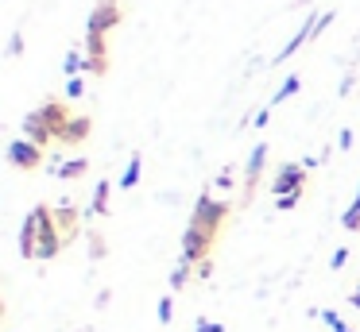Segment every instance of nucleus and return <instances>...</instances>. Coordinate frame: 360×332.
Masks as SVG:
<instances>
[{"label": "nucleus", "mask_w": 360, "mask_h": 332, "mask_svg": "<svg viewBox=\"0 0 360 332\" xmlns=\"http://www.w3.org/2000/svg\"><path fill=\"white\" fill-rule=\"evenodd\" d=\"M345 263H349V247H337V251L329 255V267H333V270H341Z\"/></svg>", "instance_id": "23"}, {"label": "nucleus", "mask_w": 360, "mask_h": 332, "mask_svg": "<svg viewBox=\"0 0 360 332\" xmlns=\"http://www.w3.org/2000/svg\"><path fill=\"white\" fill-rule=\"evenodd\" d=\"M140 174H143V159H140V154H132L128 166H124V174H120V190H132V185L140 182Z\"/></svg>", "instance_id": "16"}, {"label": "nucleus", "mask_w": 360, "mask_h": 332, "mask_svg": "<svg viewBox=\"0 0 360 332\" xmlns=\"http://www.w3.org/2000/svg\"><path fill=\"white\" fill-rule=\"evenodd\" d=\"M35 112L43 116V124L51 128V135H55V143H58V135H63V128L70 124V112H66V105H63V100H55V97H51V100H43V105L35 108Z\"/></svg>", "instance_id": "8"}, {"label": "nucleus", "mask_w": 360, "mask_h": 332, "mask_svg": "<svg viewBox=\"0 0 360 332\" xmlns=\"http://www.w3.org/2000/svg\"><path fill=\"white\" fill-rule=\"evenodd\" d=\"M306 185V166L302 162H287V166H279V174H275V197H287V193H302Z\"/></svg>", "instance_id": "6"}, {"label": "nucleus", "mask_w": 360, "mask_h": 332, "mask_svg": "<svg viewBox=\"0 0 360 332\" xmlns=\"http://www.w3.org/2000/svg\"><path fill=\"white\" fill-rule=\"evenodd\" d=\"M194 270H198L194 263H186L179 255V263H174V270H171V290H186V282L194 278Z\"/></svg>", "instance_id": "15"}, {"label": "nucleus", "mask_w": 360, "mask_h": 332, "mask_svg": "<svg viewBox=\"0 0 360 332\" xmlns=\"http://www.w3.org/2000/svg\"><path fill=\"white\" fill-rule=\"evenodd\" d=\"M349 301H352V309H360V286L352 290V298H349Z\"/></svg>", "instance_id": "33"}, {"label": "nucleus", "mask_w": 360, "mask_h": 332, "mask_svg": "<svg viewBox=\"0 0 360 332\" xmlns=\"http://www.w3.org/2000/svg\"><path fill=\"white\" fill-rule=\"evenodd\" d=\"M35 251H39V224L27 213L24 228H20V255H24V259H35Z\"/></svg>", "instance_id": "13"}, {"label": "nucleus", "mask_w": 360, "mask_h": 332, "mask_svg": "<svg viewBox=\"0 0 360 332\" xmlns=\"http://www.w3.org/2000/svg\"><path fill=\"white\" fill-rule=\"evenodd\" d=\"M341 224H345V228H349V232H356V228H360V185H356V197H352V205L345 208Z\"/></svg>", "instance_id": "19"}, {"label": "nucleus", "mask_w": 360, "mask_h": 332, "mask_svg": "<svg viewBox=\"0 0 360 332\" xmlns=\"http://www.w3.org/2000/svg\"><path fill=\"white\" fill-rule=\"evenodd\" d=\"M55 208V224H58V232H63V244H70L74 236H78V208L70 205V201H58V205H51Z\"/></svg>", "instance_id": "11"}, {"label": "nucleus", "mask_w": 360, "mask_h": 332, "mask_svg": "<svg viewBox=\"0 0 360 332\" xmlns=\"http://www.w3.org/2000/svg\"><path fill=\"white\" fill-rule=\"evenodd\" d=\"M171 317H174V301L159 298V324H171Z\"/></svg>", "instance_id": "22"}, {"label": "nucleus", "mask_w": 360, "mask_h": 332, "mask_svg": "<svg viewBox=\"0 0 360 332\" xmlns=\"http://www.w3.org/2000/svg\"><path fill=\"white\" fill-rule=\"evenodd\" d=\"M51 170H55L58 178H66V182H70V178H82V174H86L89 162H86V159H70V162H58V166H51Z\"/></svg>", "instance_id": "17"}, {"label": "nucleus", "mask_w": 360, "mask_h": 332, "mask_svg": "<svg viewBox=\"0 0 360 332\" xmlns=\"http://www.w3.org/2000/svg\"><path fill=\"white\" fill-rule=\"evenodd\" d=\"M105 69H109L105 35H86V74H105Z\"/></svg>", "instance_id": "9"}, {"label": "nucleus", "mask_w": 360, "mask_h": 332, "mask_svg": "<svg viewBox=\"0 0 360 332\" xmlns=\"http://www.w3.org/2000/svg\"><path fill=\"white\" fill-rule=\"evenodd\" d=\"M89 131H94V120H89V116H70V124L63 128V135H58V143H66V147H78V143H86V139H89Z\"/></svg>", "instance_id": "12"}, {"label": "nucleus", "mask_w": 360, "mask_h": 332, "mask_svg": "<svg viewBox=\"0 0 360 332\" xmlns=\"http://www.w3.org/2000/svg\"><path fill=\"white\" fill-rule=\"evenodd\" d=\"M264 162H267V143H256L252 154H248V162H244V205H248L252 193H256L259 174H264Z\"/></svg>", "instance_id": "7"}, {"label": "nucleus", "mask_w": 360, "mask_h": 332, "mask_svg": "<svg viewBox=\"0 0 360 332\" xmlns=\"http://www.w3.org/2000/svg\"><path fill=\"white\" fill-rule=\"evenodd\" d=\"M210 270H213V267H210V259L198 263V278H210Z\"/></svg>", "instance_id": "31"}, {"label": "nucleus", "mask_w": 360, "mask_h": 332, "mask_svg": "<svg viewBox=\"0 0 360 332\" xmlns=\"http://www.w3.org/2000/svg\"><path fill=\"white\" fill-rule=\"evenodd\" d=\"M8 159H12V166H20V170H35V166H43V147L32 143V139H12Z\"/></svg>", "instance_id": "5"}, {"label": "nucleus", "mask_w": 360, "mask_h": 332, "mask_svg": "<svg viewBox=\"0 0 360 332\" xmlns=\"http://www.w3.org/2000/svg\"><path fill=\"white\" fill-rule=\"evenodd\" d=\"M213 232H205V228H198V224H186V232H182V259L186 263H202V259H210V247H213Z\"/></svg>", "instance_id": "3"}, {"label": "nucleus", "mask_w": 360, "mask_h": 332, "mask_svg": "<svg viewBox=\"0 0 360 332\" xmlns=\"http://www.w3.org/2000/svg\"><path fill=\"white\" fill-rule=\"evenodd\" d=\"M318 317H321V321H326V324H329V328H337V324H345V321H341V317H337V313H333V309H321V313H318Z\"/></svg>", "instance_id": "27"}, {"label": "nucleus", "mask_w": 360, "mask_h": 332, "mask_svg": "<svg viewBox=\"0 0 360 332\" xmlns=\"http://www.w3.org/2000/svg\"><path fill=\"white\" fill-rule=\"evenodd\" d=\"M298 197H302V193H287V197H275V205H279V213H290V208L298 205Z\"/></svg>", "instance_id": "24"}, {"label": "nucleus", "mask_w": 360, "mask_h": 332, "mask_svg": "<svg viewBox=\"0 0 360 332\" xmlns=\"http://www.w3.org/2000/svg\"><path fill=\"white\" fill-rule=\"evenodd\" d=\"M32 216H35V224H39V251H35V259L47 263V259H55V255L66 247L63 232H58V224H55V208L51 205H35Z\"/></svg>", "instance_id": "1"}, {"label": "nucleus", "mask_w": 360, "mask_h": 332, "mask_svg": "<svg viewBox=\"0 0 360 332\" xmlns=\"http://www.w3.org/2000/svg\"><path fill=\"white\" fill-rule=\"evenodd\" d=\"M194 332H225V324H221V321H198Z\"/></svg>", "instance_id": "26"}, {"label": "nucleus", "mask_w": 360, "mask_h": 332, "mask_svg": "<svg viewBox=\"0 0 360 332\" xmlns=\"http://www.w3.org/2000/svg\"><path fill=\"white\" fill-rule=\"evenodd\" d=\"M298 89H302V77H298V74H290L287 81L279 85V93H275V97H271V108H275V105H283V100H290V97H295Z\"/></svg>", "instance_id": "18"}, {"label": "nucleus", "mask_w": 360, "mask_h": 332, "mask_svg": "<svg viewBox=\"0 0 360 332\" xmlns=\"http://www.w3.org/2000/svg\"><path fill=\"white\" fill-rule=\"evenodd\" d=\"M337 143H341V151H349V147H352V131H341V139H337Z\"/></svg>", "instance_id": "30"}, {"label": "nucleus", "mask_w": 360, "mask_h": 332, "mask_svg": "<svg viewBox=\"0 0 360 332\" xmlns=\"http://www.w3.org/2000/svg\"><path fill=\"white\" fill-rule=\"evenodd\" d=\"M89 255H94V259H105V239L97 236V232L89 236Z\"/></svg>", "instance_id": "25"}, {"label": "nucleus", "mask_w": 360, "mask_h": 332, "mask_svg": "<svg viewBox=\"0 0 360 332\" xmlns=\"http://www.w3.org/2000/svg\"><path fill=\"white\" fill-rule=\"evenodd\" d=\"M267 116H271V105H267V108H259V112L252 116V128H264V124H267Z\"/></svg>", "instance_id": "28"}, {"label": "nucleus", "mask_w": 360, "mask_h": 332, "mask_svg": "<svg viewBox=\"0 0 360 332\" xmlns=\"http://www.w3.org/2000/svg\"><path fill=\"white\" fill-rule=\"evenodd\" d=\"M20 51H24V39H20V35H12V46H8V54H20Z\"/></svg>", "instance_id": "29"}, {"label": "nucleus", "mask_w": 360, "mask_h": 332, "mask_svg": "<svg viewBox=\"0 0 360 332\" xmlns=\"http://www.w3.org/2000/svg\"><path fill=\"white\" fill-rule=\"evenodd\" d=\"M82 93H86V81H82V77H70V81H66V100H78Z\"/></svg>", "instance_id": "21"}, {"label": "nucleus", "mask_w": 360, "mask_h": 332, "mask_svg": "<svg viewBox=\"0 0 360 332\" xmlns=\"http://www.w3.org/2000/svg\"><path fill=\"white\" fill-rule=\"evenodd\" d=\"M229 185H233V174H229V170H225V174L217 178V190H229Z\"/></svg>", "instance_id": "32"}, {"label": "nucleus", "mask_w": 360, "mask_h": 332, "mask_svg": "<svg viewBox=\"0 0 360 332\" xmlns=\"http://www.w3.org/2000/svg\"><path fill=\"white\" fill-rule=\"evenodd\" d=\"M310 39H318V15H314V12L306 15V23H302V27L295 31V39H290V43L283 46V51H279V58H275V62H287L290 54H298V51H302L306 43H310Z\"/></svg>", "instance_id": "10"}, {"label": "nucleus", "mask_w": 360, "mask_h": 332, "mask_svg": "<svg viewBox=\"0 0 360 332\" xmlns=\"http://www.w3.org/2000/svg\"><path fill=\"white\" fill-rule=\"evenodd\" d=\"M82 69H86V58H82L78 51H70V54H66V62H63V74L66 77H78Z\"/></svg>", "instance_id": "20"}, {"label": "nucleus", "mask_w": 360, "mask_h": 332, "mask_svg": "<svg viewBox=\"0 0 360 332\" xmlns=\"http://www.w3.org/2000/svg\"><path fill=\"white\" fill-rule=\"evenodd\" d=\"M124 20V12H120V0H101V4L89 12V23H86V35H109L117 23Z\"/></svg>", "instance_id": "4"}, {"label": "nucleus", "mask_w": 360, "mask_h": 332, "mask_svg": "<svg viewBox=\"0 0 360 332\" xmlns=\"http://www.w3.org/2000/svg\"><path fill=\"white\" fill-rule=\"evenodd\" d=\"M225 216H229V205H225V201H217L213 193H202V197L194 201L190 224H198V228H205V232H213V236H217L221 224H225Z\"/></svg>", "instance_id": "2"}, {"label": "nucleus", "mask_w": 360, "mask_h": 332, "mask_svg": "<svg viewBox=\"0 0 360 332\" xmlns=\"http://www.w3.org/2000/svg\"><path fill=\"white\" fill-rule=\"evenodd\" d=\"M333 332H352V328H349V324H337V328H333Z\"/></svg>", "instance_id": "34"}, {"label": "nucleus", "mask_w": 360, "mask_h": 332, "mask_svg": "<svg viewBox=\"0 0 360 332\" xmlns=\"http://www.w3.org/2000/svg\"><path fill=\"white\" fill-rule=\"evenodd\" d=\"M109 190H112L109 182H97L94 185V201H89L86 216H105V213H109Z\"/></svg>", "instance_id": "14"}]
</instances>
